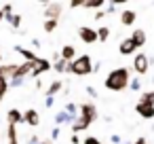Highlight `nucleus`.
<instances>
[{
  "instance_id": "obj_25",
  "label": "nucleus",
  "mask_w": 154,
  "mask_h": 144,
  "mask_svg": "<svg viewBox=\"0 0 154 144\" xmlns=\"http://www.w3.org/2000/svg\"><path fill=\"white\" fill-rule=\"evenodd\" d=\"M129 89H131V91H139V89H141V78H139V76L131 78V81H129Z\"/></svg>"
},
{
  "instance_id": "obj_2",
  "label": "nucleus",
  "mask_w": 154,
  "mask_h": 144,
  "mask_svg": "<svg viewBox=\"0 0 154 144\" xmlns=\"http://www.w3.org/2000/svg\"><path fill=\"white\" fill-rule=\"evenodd\" d=\"M91 70H93V59L89 55H76L66 68V72H70L74 76H87V74H91Z\"/></svg>"
},
{
  "instance_id": "obj_3",
  "label": "nucleus",
  "mask_w": 154,
  "mask_h": 144,
  "mask_svg": "<svg viewBox=\"0 0 154 144\" xmlns=\"http://www.w3.org/2000/svg\"><path fill=\"white\" fill-rule=\"evenodd\" d=\"M78 119H80L87 127L93 125V123L97 121V108H95V104H93V102L80 104V106H78Z\"/></svg>"
},
{
  "instance_id": "obj_13",
  "label": "nucleus",
  "mask_w": 154,
  "mask_h": 144,
  "mask_svg": "<svg viewBox=\"0 0 154 144\" xmlns=\"http://www.w3.org/2000/svg\"><path fill=\"white\" fill-rule=\"evenodd\" d=\"M74 57H76V47H74V45H63L61 51H59V59H63V62L70 64Z\"/></svg>"
},
{
  "instance_id": "obj_35",
  "label": "nucleus",
  "mask_w": 154,
  "mask_h": 144,
  "mask_svg": "<svg viewBox=\"0 0 154 144\" xmlns=\"http://www.w3.org/2000/svg\"><path fill=\"white\" fill-rule=\"evenodd\" d=\"M110 140H112L114 144H120V142H122V138H120L118 133H112V136H110Z\"/></svg>"
},
{
  "instance_id": "obj_11",
  "label": "nucleus",
  "mask_w": 154,
  "mask_h": 144,
  "mask_svg": "<svg viewBox=\"0 0 154 144\" xmlns=\"http://www.w3.org/2000/svg\"><path fill=\"white\" fill-rule=\"evenodd\" d=\"M135 19H137V13L131 11V9H125L120 13V26H125V28H131L135 24Z\"/></svg>"
},
{
  "instance_id": "obj_24",
  "label": "nucleus",
  "mask_w": 154,
  "mask_h": 144,
  "mask_svg": "<svg viewBox=\"0 0 154 144\" xmlns=\"http://www.w3.org/2000/svg\"><path fill=\"white\" fill-rule=\"evenodd\" d=\"M139 102H143V104H154V89H152V91H143V93L139 95Z\"/></svg>"
},
{
  "instance_id": "obj_5",
  "label": "nucleus",
  "mask_w": 154,
  "mask_h": 144,
  "mask_svg": "<svg viewBox=\"0 0 154 144\" xmlns=\"http://www.w3.org/2000/svg\"><path fill=\"white\" fill-rule=\"evenodd\" d=\"M49 70H51V62L45 59V57H36V59L32 62V72H30V76L38 78L40 74H45V72H49Z\"/></svg>"
},
{
  "instance_id": "obj_21",
  "label": "nucleus",
  "mask_w": 154,
  "mask_h": 144,
  "mask_svg": "<svg viewBox=\"0 0 154 144\" xmlns=\"http://www.w3.org/2000/svg\"><path fill=\"white\" fill-rule=\"evenodd\" d=\"M5 21H9V26H11V28H15V30H17V28H21V15H17V13H13L11 17H7Z\"/></svg>"
},
{
  "instance_id": "obj_12",
  "label": "nucleus",
  "mask_w": 154,
  "mask_h": 144,
  "mask_svg": "<svg viewBox=\"0 0 154 144\" xmlns=\"http://www.w3.org/2000/svg\"><path fill=\"white\" fill-rule=\"evenodd\" d=\"M131 40H133V45L137 47V49H141L143 45H146V40H148V36H146V32L141 30V28H137V30H133L131 32V36H129Z\"/></svg>"
},
{
  "instance_id": "obj_44",
  "label": "nucleus",
  "mask_w": 154,
  "mask_h": 144,
  "mask_svg": "<svg viewBox=\"0 0 154 144\" xmlns=\"http://www.w3.org/2000/svg\"><path fill=\"white\" fill-rule=\"evenodd\" d=\"M120 144H133V142H120Z\"/></svg>"
},
{
  "instance_id": "obj_36",
  "label": "nucleus",
  "mask_w": 154,
  "mask_h": 144,
  "mask_svg": "<svg viewBox=\"0 0 154 144\" xmlns=\"http://www.w3.org/2000/svg\"><path fill=\"white\" fill-rule=\"evenodd\" d=\"M87 93H89L91 98H97V89H95V87H87Z\"/></svg>"
},
{
  "instance_id": "obj_10",
  "label": "nucleus",
  "mask_w": 154,
  "mask_h": 144,
  "mask_svg": "<svg viewBox=\"0 0 154 144\" xmlns=\"http://www.w3.org/2000/svg\"><path fill=\"white\" fill-rule=\"evenodd\" d=\"M23 123H28V125H32V127H38V125H40V114H38V110L28 108V110L23 112Z\"/></svg>"
},
{
  "instance_id": "obj_22",
  "label": "nucleus",
  "mask_w": 154,
  "mask_h": 144,
  "mask_svg": "<svg viewBox=\"0 0 154 144\" xmlns=\"http://www.w3.org/2000/svg\"><path fill=\"white\" fill-rule=\"evenodd\" d=\"M57 26H59V19H45V32H55L57 30Z\"/></svg>"
},
{
  "instance_id": "obj_32",
  "label": "nucleus",
  "mask_w": 154,
  "mask_h": 144,
  "mask_svg": "<svg viewBox=\"0 0 154 144\" xmlns=\"http://www.w3.org/2000/svg\"><path fill=\"white\" fill-rule=\"evenodd\" d=\"M59 133H61V129H59V127H53V129H51V140H57Z\"/></svg>"
},
{
  "instance_id": "obj_17",
  "label": "nucleus",
  "mask_w": 154,
  "mask_h": 144,
  "mask_svg": "<svg viewBox=\"0 0 154 144\" xmlns=\"http://www.w3.org/2000/svg\"><path fill=\"white\" fill-rule=\"evenodd\" d=\"M61 89H63V81H51V85L47 87V98H55Z\"/></svg>"
},
{
  "instance_id": "obj_16",
  "label": "nucleus",
  "mask_w": 154,
  "mask_h": 144,
  "mask_svg": "<svg viewBox=\"0 0 154 144\" xmlns=\"http://www.w3.org/2000/svg\"><path fill=\"white\" fill-rule=\"evenodd\" d=\"M66 123H74V119L66 112V110H59V112H55V127H61V125H66Z\"/></svg>"
},
{
  "instance_id": "obj_20",
  "label": "nucleus",
  "mask_w": 154,
  "mask_h": 144,
  "mask_svg": "<svg viewBox=\"0 0 154 144\" xmlns=\"http://www.w3.org/2000/svg\"><path fill=\"white\" fill-rule=\"evenodd\" d=\"M63 110H66V112H68V114H70V117H72L74 121L78 119V106H76L74 102H68V104L63 106Z\"/></svg>"
},
{
  "instance_id": "obj_4",
  "label": "nucleus",
  "mask_w": 154,
  "mask_h": 144,
  "mask_svg": "<svg viewBox=\"0 0 154 144\" xmlns=\"http://www.w3.org/2000/svg\"><path fill=\"white\" fill-rule=\"evenodd\" d=\"M133 70L137 72V76L148 74V70H150V57L146 53H135V57H133Z\"/></svg>"
},
{
  "instance_id": "obj_8",
  "label": "nucleus",
  "mask_w": 154,
  "mask_h": 144,
  "mask_svg": "<svg viewBox=\"0 0 154 144\" xmlns=\"http://www.w3.org/2000/svg\"><path fill=\"white\" fill-rule=\"evenodd\" d=\"M135 112L146 119V121H152L154 119V104H143V102H137L135 104Z\"/></svg>"
},
{
  "instance_id": "obj_28",
  "label": "nucleus",
  "mask_w": 154,
  "mask_h": 144,
  "mask_svg": "<svg viewBox=\"0 0 154 144\" xmlns=\"http://www.w3.org/2000/svg\"><path fill=\"white\" fill-rule=\"evenodd\" d=\"M23 85V78H11L9 81V89L13 87V89H17V87H21Z\"/></svg>"
},
{
  "instance_id": "obj_26",
  "label": "nucleus",
  "mask_w": 154,
  "mask_h": 144,
  "mask_svg": "<svg viewBox=\"0 0 154 144\" xmlns=\"http://www.w3.org/2000/svg\"><path fill=\"white\" fill-rule=\"evenodd\" d=\"M7 91H9V81L5 76H0V98H5Z\"/></svg>"
},
{
  "instance_id": "obj_46",
  "label": "nucleus",
  "mask_w": 154,
  "mask_h": 144,
  "mask_svg": "<svg viewBox=\"0 0 154 144\" xmlns=\"http://www.w3.org/2000/svg\"><path fill=\"white\" fill-rule=\"evenodd\" d=\"M152 78H154V76H152Z\"/></svg>"
},
{
  "instance_id": "obj_34",
  "label": "nucleus",
  "mask_w": 154,
  "mask_h": 144,
  "mask_svg": "<svg viewBox=\"0 0 154 144\" xmlns=\"http://www.w3.org/2000/svg\"><path fill=\"white\" fill-rule=\"evenodd\" d=\"M99 70H101V64H99V62H93V70H91V74H97Z\"/></svg>"
},
{
  "instance_id": "obj_9",
  "label": "nucleus",
  "mask_w": 154,
  "mask_h": 144,
  "mask_svg": "<svg viewBox=\"0 0 154 144\" xmlns=\"http://www.w3.org/2000/svg\"><path fill=\"white\" fill-rule=\"evenodd\" d=\"M135 51H137V47L133 45L131 38H122V40L118 43V53H120V55H133Z\"/></svg>"
},
{
  "instance_id": "obj_19",
  "label": "nucleus",
  "mask_w": 154,
  "mask_h": 144,
  "mask_svg": "<svg viewBox=\"0 0 154 144\" xmlns=\"http://www.w3.org/2000/svg\"><path fill=\"white\" fill-rule=\"evenodd\" d=\"M82 7L85 9H101V7H106V0H85Z\"/></svg>"
},
{
  "instance_id": "obj_37",
  "label": "nucleus",
  "mask_w": 154,
  "mask_h": 144,
  "mask_svg": "<svg viewBox=\"0 0 154 144\" xmlns=\"http://www.w3.org/2000/svg\"><path fill=\"white\" fill-rule=\"evenodd\" d=\"M53 102H55V98H45V106H47V108H51Z\"/></svg>"
},
{
  "instance_id": "obj_29",
  "label": "nucleus",
  "mask_w": 154,
  "mask_h": 144,
  "mask_svg": "<svg viewBox=\"0 0 154 144\" xmlns=\"http://www.w3.org/2000/svg\"><path fill=\"white\" fill-rule=\"evenodd\" d=\"M118 5H120V2H106V11H108V13H114V11L118 9Z\"/></svg>"
},
{
  "instance_id": "obj_38",
  "label": "nucleus",
  "mask_w": 154,
  "mask_h": 144,
  "mask_svg": "<svg viewBox=\"0 0 154 144\" xmlns=\"http://www.w3.org/2000/svg\"><path fill=\"white\" fill-rule=\"evenodd\" d=\"M32 47H36V49H40V47H42V43H40L38 38H32Z\"/></svg>"
},
{
  "instance_id": "obj_30",
  "label": "nucleus",
  "mask_w": 154,
  "mask_h": 144,
  "mask_svg": "<svg viewBox=\"0 0 154 144\" xmlns=\"http://www.w3.org/2000/svg\"><path fill=\"white\" fill-rule=\"evenodd\" d=\"M80 144H101V142H99L97 138H93V136H87V138H85Z\"/></svg>"
},
{
  "instance_id": "obj_1",
  "label": "nucleus",
  "mask_w": 154,
  "mask_h": 144,
  "mask_svg": "<svg viewBox=\"0 0 154 144\" xmlns=\"http://www.w3.org/2000/svg\"><path fill=\"white\" fill-rule=\"evenodd\" d=\"M129 81H131V70H129V68H114V70H110L108 76L103 78V87H106L108 91L118 93V91H122V89L129 87Z\"/></svg>"
},
{
  "instance_id": "obj_40",
  "label": "nucleus",
  "mask_w": 154,
  "mask_h": 144,
  "mask_svg": "<svg viewBox=\"0 0 154 144\" xmlns=\"http://www.w3.org/2000/svg\"><path fill=\"white\" fill-rule=\"evenodd\" d=\"M72 144H80V138L76 133H72Z\"/></svg>"
},
{
  "instance_id": "obj_23",
  "label": "nucleus",
  "mask_w": 154,
  "mask_h": 144,
  "mask_svg": "<svg viewBox=\"0 0 154 144\" xmlns=\"http://www.w3.org/2000/svg\"><path fill=\"white\" fill-rule=\"evenodd\" d=\"M95 32H97V40H101V43L108 40V36H110V28H108V26H101V28H97Z\"/></svg>"
},
{
  "instance_id": "obj_7",
  "label": "nucleus",
  "mask_w": 154,
  "mask_h": 144,
  "mask_svg": "<svg viewBox=\"0 0 154 144\" xmlns=\"http://www.w3.org/2000/svg\"><path fill=\"white\" fill-rule=\"evenodd\" d=\"M78 36H80V40L87 43V45L97 43V32H95L93 28H89V26H80V28H78Z\"/></svg>"
},
{
  "instance_id": "obj_14",
  "label": "nucleus",
  "mask_w": 154,
  "mask_h": 144,
  "mask_svg": "<svg viewBox=\"0 0 154 144\" xmlns=\"http://www.w3.org/2000/svg\"><path fill=\"white\" fill-rule=\"evenodd\" d=\"M7 123L17 127L19 123H23V112H21V110H17V108H11V110L7 112Z\"/></svg>"
},
{
  "instance_id": "obj_18",
  "label": "nucleus",
  "mask_w": 154,
  "mask_h": 144,
  "mask_svg": "<svg viewBox=\"0 0 154 144\" xmlns=\"http://www.w3.org/2000/svg\"><path fill=\"white\" fill-rule=\"evenodd\" d=\"M15 70H17V64H7V66H2V76L7 81H11L13 74H15Z\"/></svg>"
},
{
  "instance_id": "obj_43",
  "label": "nucleus",
  "mask_w": 154,
  "mask_h": 144,
  "mask_svg": "<svg viewBox=\"0 0 154 144\" xmlns=\"http://www.w3.org/2000/svg\"><path fill=\"white\" fill-rule=\"evenodd\" d=\"M40 144H51V142L49 140H40Z\"/></svg>"
},
{
  "instance_id": "obj_6",
  "label": "nucleus",
  "mask_w": 154,
  "mask_h": 144,
  "mask_svg": "<svg viewBox=\"0 0 154 144\" xmlns=\"http://www.w3.org/2000/svg\"><path fill=\"white\" fill-rule=\"evenodd\" d=\"M63 13V2H45V19H59Z\"/></svg>"
},
{
  "instance_id": "obj_31",
  "label": "nucleus",
  "mask_w": 154,
  "mask_h": 144,
  "mask_svg": "<svg viewBox=\"0 0 154 144\" xmlns=\"http://www.w3.org/2000/svg\"><path fill=\"white\" fill-rule=\"evenodd\" d=\"M26 144H40V138H38L36 133H32V136L26 140Z\"/></svg>"
},
{
  "instance_id": "obj_39",
  "label": "nucleus",
  "mask_w": 154,
  "mask_h": 144,
  "mask_svg": "<svg viewBox=\"0 0 154 144\" xmlns=\"http://www.w3.org/2000/svg\"><path fill=\"white\" fill-rule=\"evenodd\" d=\"M103 15H106V13H103V11H97V13H95V15H93V17H95V19H103Z\"/></svg>"
},
{
  "instance_id": "obj_45",
  "label": "nucleus",
  "mask_w": 154,
  "mask_h": 144,
  "mask_svg": "<svg viewBox=\"0 0 154 144\" xmlns=\"http://www.w3.org/2000/svg\"><path fill=\"white\" fill-rule=\"evenodd\" d=\"M0 59H2V55H0Z\"/></svg>"
},
{
  "instance_id": "obj_15",
  "label": "nucleus",
  "mask_w": 154,
  "mask_h": 144,
  "mask_svg": "<svg viewBox=\"0 0 154 144\" xmlns=\"http://www.w3.org/2000/svg\"><path fill=\"white\" fill-rule=\"evenodd\" d=\"M15 49V53H19L21 57H23V62H34L38 55L32 51V49H26V47H21V45H17V47H13Z\"/></svg>"
},
{
  "instance_id": "obj_42",
  "label": "nucleus",
  "mask_w": 154,
  "mask_h": 144,
  "mask_svg": "<svg viewBox=\"0 0 154 144\" xmlns=\"http://www.w3.org/2000/svg\"><path fill=\"white\" fill-rule=\"evenodd\" d=\"M5 19V13H2V9H0V21H2Z\"/></svg>"
},
{
  "instance_id": "obj_41",
  "label": "nucleus",
  "mask_w": 154,
  "mask_h": 144,
  "mask_svg": "<svg viewBox=\"0 0 154 144\" xmlns=\"http://www.w3.org/2000/svg\"><path fill=\"white\" fill-rule=\"evenodd\" d=\"M133 144H148V140H146V138H137Z\"/></svg>"
},
{
  "instance_id": "obj_33",
  "label": "nucleus",
  "mask_w": 154,
  "mask_h": 144,
  "mask_svg": "<svg viewBox=\"0 0 154 144\" xmlns=\"http://www.w3.org/2000/svg\"><path fill=\"white\" fill-rule=\"evenodd\" d=\"M68 7H70V9H80V7H82V0H72Z\"/></svg>"
},
{
  "instance_id": "obj_27",
  "label": "nucleus",
  "mask_w": 154,
  "mask_h": 144,
  "mask_svg": "<svg viewBox=\"0 0 154 144\" xmlns=\"http://www.w3.org/2000/svg\"><path fill=\"white\" fill-rule=\"evenodd\" d=\"M51 68H55V72H66V68H68V62H63V59H57V62H55V66H51Z\"/></svg>"
}]
</instances>
